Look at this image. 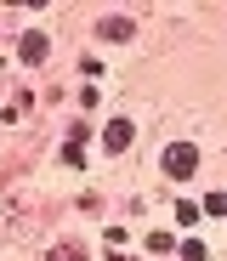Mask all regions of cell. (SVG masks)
<instances>
[{
  "mask_svg": "<svg viewBox=\"0 0 227 261\" xmlns=\"http://www.w3.org/2000/svg\"><path fill=\"white\" fill-rule=\"evenodd\" d=\"M199 170V148H188V142H176V148H165V176H176V182H188Z\"/></svg>",
  "mask_w": 227,
  "mask_h": 261,
  "instance_id": "6da1fadb",
  "label": "cell"
},
{
  "mask_svg": "<svg viewBox=\"0 0 227 261\" xmlns=\"http://www.w3.org/2000/svg\"><path fill=\"white\" fill-rule=\"evenodd\" d=\"M17 57H23V63H40V57H45V34H40V29H29V34H23Z\"/></svg>",
  "mask_w": 227,
  "mask_h": 261,
  "instance_id": "7a4b0ae2",
  "label": "cell"
},
{
  "mask_svg": "<svg viewBox=\"0 0 227 261\" xmlns=\"http://www.w3.org/2000/svg\"><path fill=\"white\" fill-rule=\"evenodd\" d=\"M103 142H108V153H119V148H131V125H125V119H114V125L103 130Z\"/></svg>",
  "mask_w": 227,
  "mask_h": 261,
  "instance_id": "3957f363",
  "label": "cell"
},
{
  "mask_svg": "<svg viewBox=\"0 0 227 261\" xmlns=\"http://www.w3.org/2000/svg\"><path fill=\"white\" fill-rule=\"evenodd\" d=\"M52 261H80V255H74V250H57V255H52Z\"/></svg>",
  "mask_w": 227,
  "mask_h": 261,
  "instance_id": "8992f818",
  "label": "cell"
},
{
  "mask_svg": "<svg viewBox=\"0 0 227 261\" xmlns=\"http://www.w3.org/2000/svg\"><path fill=\"white\" fill-rule=\"evenodd\" d=\"M97 34H103V40H125V34H131V17H103Z\"/></svg>",
  "mask_w": 227,
  "mask_h": 261,
  "instance_id": "277c9868",
  "label": "cell"
},
{
  "mask_svg": "<svg viewBox=\"0 0 227 261\" xmlns=\"http://www.w3.org/2000/svg\"><path fill=\"white\" fill-rule=\"evenodd\" d=\"M205 210H210V216H227V193H210V199H205Z\"/></svg>",
  "mask_w": 227,
  "mask_h": 261,
  "instance_id": "5b68a950",
  "label": "cell"
}]
</instances>
